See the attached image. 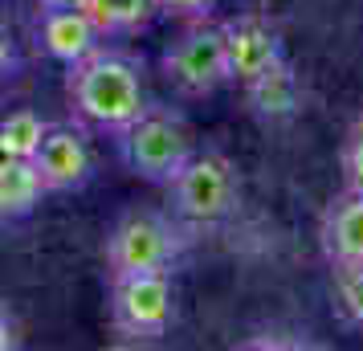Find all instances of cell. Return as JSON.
Returning <instances> with one entry per match:
<instances>
[{
    "label": "cell",
    "instance_id": "cell-1",
    "mask_svg": "<svg viewBox=\"0 0 363 351\" xmlns=\"http://www.w3.org/2000/svg\"><path fill=\"white\" fill-rule=\"evenodd\" d=\"M66 94L74 115L99 127L106 135H118L143 106H147V82L143 62L127 50H115L102 41L99 50L66 66Z\"/></svg>",
    "mask_w": 363,
    "mask_h": 351
},
{
    "label": "cell",
    "instance_id": "cell-2",
    "mask_svg": "<svg viewBox=\"0 0 363 351\" xmlns=\"http://www.w3.org/2000/svg\"><path fill=\"white\" fill-rule=\"evenodd\" d=\"M115 143H118V160H123V167H127L131 176L167 188V180L192 160V151H196V131H192V123H188L176 106H167V102H147V106L115 135Z\"/></svg>",
    "mask_w": 363,
    "mask_h": 351
},
{
    "label": "cell",
    "instance_id": "cell-3",
    "mask_svg": "<svg viewBox=\"0 0 363 351\" xmlns=\"http://www.w3.org/2000/svg\"><path fill=\"white\" fill-rule=\"evenodd\" d=\"M184 250H188V229L180 217L160 213V208H131L111 225L102 257H106L111 278H118V274L176 269Z\"/></svg>",
    "mask_w": 363,
    "mask_h": 351
},
{
    "label": "cell",
    "instance_id": "cell-4",
    "mask_svg": "<svg viewBox=\"0 0 363 351\" xmlns=\"http://www.w3.org/2000/svg\"><path fill=\"white\" fill-rule=\"evenodd\" d=\"M172 217L184 225H220L241 208V176L237 164L220 151H192V160L167 180Z\"/></svg>",
    "mask_w": 363,
    "mask_h": 351
},
{
    "label": "cell",
    "instance_id": "cell-5",
    "mask_svg": "<svg viewBox=\"0 0 363 351\" xmlns=\"http://www.w3.org/2000/svg\"><path fill=\"white\" fill-rule=\"evenodd\" d=\"M176 323L172 269L111 278V327L127 343H160Z\"/></svg>",
    "mask_w": 363,
    "mask_h": 351
},
{
    "label": "cell",
    "instance_id": "cell-6",
    "mask_svg": "<svg viewBox=\"0 0 363 351\" xmlns=\"http://www.w3.org/2000/svg\"><path fill=\"white\" fill-rule=\"evenodd\" d=\"M160 66H164V78L180 90L184 99H208L220 86H229L220 21L216 17L184 21L180 37L164 50Z\"/></svg>",
    "mask_w": 363,
    "mask_h": 351
},
{
    "label": "cell",
    "instance_id": "cell-7",
    "mask_svg": "<svg viewBox=\"0 0 363 351\" xmlns=\"http://www.w3.org/2000/svg\"><path fill=\"white\" fill-rule=\"evenodd\" d=\"M220 37H225V66H229V86L249 82L253 74L274 66L286 57L278 25L265 13H237V17L220 21Z\"/></svg>",
    "mask_w": 363,
    "mask_h": 351
},
{
    "label": "cell",
    "instance_id": "cell-8",
    "mask_svg": "<svg viewBox=\"0 0 363 351\" xmlns=\"http://www.w3.org/2000/svg\"><path fill=\"white\" fill-rule=\"evenodd\" d=\"M45 192H82L94 176V151L86 143V135L69 123H50L45 139L37 143L33 160Z\"/></svg>",
    "mask_w": 363,
    "mask_h": 351
},
{
    "label": "cell",
    "instance_id": "cell-9",
    "mask_svg": "<svg viewBox=\"0 0 363 351\" xmlns=\"http://www.w3.org/2000/svg\"><path fill=\"white\" fill-rule=\"evenodd\" d=\"M318 250L327 266H363V192L343 188L318 217Z\"/></svg>",
    "mask_w": 363,
    "mask_h": 351
},
{
    "label": "cell",
    "instance_id": "cell-10",
    "mask_svg": "<svg viewBox=\"0 0 363 351\" xmlns=\"http://www.w3.org/2000/svg\"><path fill=\"white\" fill-rule=\"evenodd\" d=\"M245 94V111L257 123H290L302 111V82L290 57H278L274 66H265L262 74H253L249 82H241Z\"/></svg>",
    "mask_w": 363,
    "mask_h": 351
},
{
    "label": "cell",
    "instance_id": "cell-11",
    "mask_svg": "<svg viewBox=\"0 0 363 351\" xmlns=\"http://www.w3.org/2000/svg\"><path fill=\"white\" fill-rule=\"evenodd\" d=\"M37 37H41V50L62 66H74V62L90 57L106 41L94 29V21L86 17V9H41Z\"/></svg>",
    "mask_w": 363,
    "mask_h": 351
},
{
    "label": "cell",
    "instance_id": "cell-12",
    "mask_svg": "<svg viewBox=\"0 0 363 351\" xmlns=\"http://www.w3.org/2000/svg\"><path fill=\"white\" fill-rule=\"evenodd\" d=\"M86 17L102 37H135L160 17L155 0H86Z\"/></svg>",
    "mask_w": 363,
    "mask_h": 351
},
{
    "label": "cell",
    "instance_id": "cell-13",
    "mask_svg": "<svg viewBox=\"0 0 363 351\" xmlns=\"http://www.w3.org/2000/svg\"><path fill=\"white\" fill-rule=\"evenodd\" d=\"M45 196L50 192L41 184L37 167L29 160H13V164L0 172V225L4 221H17V217H29Z\"/></svg>",
    "mask_w": 363,
    "mask_h": 351
},
{
    "label": "cell",
    "instance_id": "cell-14",
    "mask_svg": "<svg viewBox=\"0 0 363 351\" xmlns=\"http://www.w3.org/2000/svg\"><path fill=\"white\" fill-rule=\"evenodd\" d=\"M45 131H50V118H41L33 106H17V111L0 115V139L17 160H33V151L45 139Z\"/></svg>",
    "mask_w": 363,
    "mask_h": 351
},
{
    "label": "cell",
    "instance_id": "cell-15",
    "mask_svg": "<svg viewBox=\"0 0 363 351\" xmlns=\"http://www.w3.org/2000/svg\"><path fill=\"white\" fill-rule=\"evenodd\" d=\"M330 290L339 318L363 335V266H330Z\"/></svg>",
    "mask_w": 363,
    "mask_h": 351
},
{
    "label": "cell",
    "instance_id": "cell-16",
    "mask_svg": "<svg viewBox=\"0 0 363 351\" xmlns=\"http://www.w3.org/2000/svg\"><path fill=\"white\" fill-rule=\"evenodd\" d=\"M339 172H343V188L363 192V115L347 127L339 143Z\"/></svg>",
    "mask_w": 363,
    "mask_h": 351
},
{
    "label": "cell",
    "instance_id": "cell-17",
    "mask_svg": "<svg viewBox=\"0 0 363 351\" xmlns=\"http://www.w3.org/2000/svg\"><path fill=\"white\" fill-rule=\"evenodd\" d=\"M160 17H176V21H200V17H216L220 0H155Z\"/></svg>",
    "mask_w": 363,
    "mask_h": 351
},
{
    "label": "cell",
    "instance_id": "cell-18",
    "mask_svg": "<svg viewBox=\"0 0 363 351\" xmlns=\"http://www.w3.org/2000/svg\"><path fill=\"white\" fill-rule=\"evenodd\" d=\"M17 66H21L17 41H13V33H9V25L0 21V82H9V78L17 74Z\"/></svg>",
    "mask_w": 363,
    "mask_h": 351
},
{
    "label": "cell",
    "instance_id": "cell-19",
    "mask_svg": "<svg viewBox=\"0 0 363 351\" xmlns=\"http://www.w3.org/2000/svg\"><path fill=\"white\" fill-rule=\"evenodd\" d=\"M25 343V331H21V318L0 302V351H17Z\"/></svg>",
    "mask_w": 363,
    "mask_h": 351
},
{
    "label": "cell",
    "instance_id": "cell-20",
    "mask_svg": "<svg viewBox=\"0 0 363 351\" xmlns=\"http://www.w3.org/2000/svg\"><path fill=\"white\" fill-rule=\"evenodd\" d=\"M41 9H86V0H37Z\"/></svg>",
    "mask_w": 363,
    "mask_h": 351
},
{
    "label": "cell",
    "instance_id": "cell-21",
    "mask_svg": "<svg viewBox=\"0 0 363 351\" xmlns=\"http://www.w3.org/2000/svg\"><path fill=\"white\" fill-rule=\"evenodd\" d=\"M13 160H17V155H13V151L4 147V139H0V172H4V167L13 164Z\"/></svg>",
    "mask_w": 363,
    "mask_h": 351
}]
</instances>
